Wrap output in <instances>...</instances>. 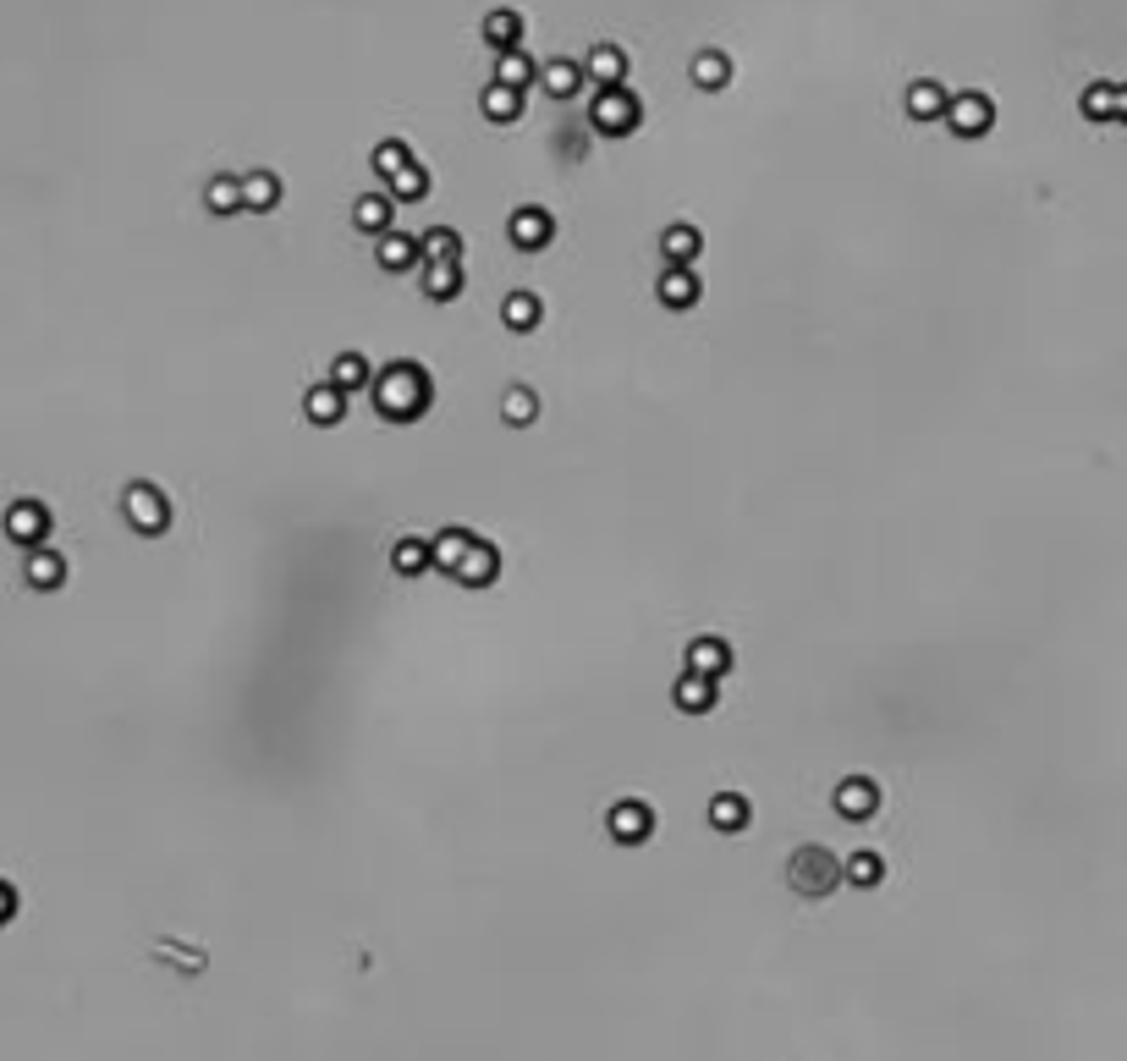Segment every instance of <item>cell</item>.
Returning <instances> with one entry per match:
<instances>
[{"mask_svg": "<svg viewBox=\"0 0 1127 1061\" xmlns=\"http://www.w3.org/2000/svg\"><path fill=\"white\" fill-rule=\"evenodd\" d=\"M671 698H676V710H682V716H705V710H716V677L682 671V682L671 687Z\"/></svg>", "mask_w": 1127, "mask_h": 1061, "instance_id": "obj_11", "label": "cell"}, {"mask_svg": "<svg viewBox=\"0 0 1127 1061\" xmlns=\"http://www.w3.org/2000/svg\"><path fill=\"white\" fill-rule=\"evenodd\" d=\"M588 122H594V132H605V138H628V132L638 127V100L628 94V88H599L594 105H588Z\"/></svg>", "mask_w": 1127, "mask_h": 1061, "instance_id": "obj_4", "label": "cell"}, {"mask_svg": "<svg viewBox=\"0 0 1127 1061\" xmlns=\"http://www.w3.org/2000/svg\"><path fill=\"white\" fill-rule=\"evenodd\" d=\"M506 231H511V242H517V248H529V253H534V248H545V242L556 237V220H550V210L523 204V210H511V226H506Z\"/></svg>", "mask_w": 1127, "mask_h": 1061, "instance_id": "obj_9", "label": "cell"}, {"mask_svg": "<svg viewBox=\"0 0 1127 1061\" xmlns=\"http://www.w3.org/2000/svg\"><path fill=\"white\" fill-rule=\"evenodd\" d=\"M303 413H308L314 424H335V418L346 413V391H341L335 380H325V386H308V396H303Z\"/></svg>", "mask_w": 1127, "mask_h": 1061, "instance_id": "obj_16", "label": "cell"}, {"mask_svg": "<svg viewBox=\"0 0 1127 1061\" xmlns=\"http://www.w3.org/2000/svg\"><path fill=\"white\" fill-rule=\"evenodd\" d=\"M501 319H506V330H534V325L545 319V303H540L534 292H511V298L501 303Z\"/></svg>", "mask_w": 1127, "mask_h": 1061, "instance_id": "obj_24", "label": "cell"}, {"mask_svg": "<svg viewBox=\"0 0 1127 1061\" xmlns=\"http://www.w3.org/2000/svg\"><path fill=\"white\" fill-rule=\"evenodd\" d=\"M599 88H622V77H628V55L617 50V45H594L588 50V66H583Z\"/></svg>", "mask_w": 1127, "mask_h": 1061, "instance_id": "obj_15", "label": "cell"}, {"mask_svg": "<svg viewBox=\"0 0 1127 1061\" xmlns=\"http://www.w3.org/2000/svg\"><path fill=\"white\" fill-rule=\"evenodd\" d=\"M50 528H55V517H50V506H45V501H12V506H7V534H12L17 545L45 551Z\"/></svg>", "mask_w": 1127, "mask_h": 1061, "instance_id": "obj_5", "label": "cell"}, {"mask_svg": "<svg viewBox=\"0 0 1127 1061\" xmlns=\"http://www.w3.org/2000/svg\"><path fill=\"white\" fill-rule=\"evenodd\" d=\"M413 165V154H407V143L402 138H385L380 149H375V170H380V182H391V176H402Z\"/></svg>", "mask_w": 1127, "mask_h": 1061, "instance_id": "obj_38", "label": "cell"}, {"mask_svg": "<svg viewBox=\"0 0 1127 1061\" xmlns=\"http://www.w3.org/2000/svg\"><path fill=\"white\" fill-rule=\"evenodd\" d=\"M847 880H852V886H881V880H886L881 852H852L847 858Z\"/></svg>", "mask_w": 1127, "mask_h": 1061, "instance_id": "obj_39", "label": "cell"}, {"mask_svg": "<svg viewBox=\"0 0 1127 1061\" xmlns=\"http://www.w3.org/2000/svg\"><path fill=\"white\" fill-rule=\"evenodd\" d=\"M330 380L353 396V391H364V386H375V369H369V358L364 352H341V358L330 364Z\"/></svg>", "mask_w": 1127, "mask_h": 1061, "instance_id": "obj_20", "label": "cell"}, {"mask_svg": "<svg viewBox=\"0 0 1127 1061\" xmlns=\"http://www.w3.org/2000/svg\"><path fill=\"white\" fill-rule=\"evenodd\" d=\"M28 583L34 589H61L66 583V561L55 551H28Z\"/></svg>", "mask_w": 1127, "mask_h": 1061, "instance_id": "obj_34", "label": "cell"}, {"mask_svg": "<svg viewBox=\"0 0 1127 1061\" xmlns=\"http://www.w3.org/2000/svg\"><path fill=\"white\" fill-rule=\"evenodd\" d=\"M391 567H396L402 578H418V572H429V567H435V545H423V540H396V551H391Z\"/></svg>", "mask_w": 1127, "mask_h": 1061, "instance_id": "obj_29", "label": "cell"}, {"mask_svg": "<svg viewBox=\"0 0 1127 1061\" xmlns=\"http://www.w3.org/2000/svg\"><path fill=\"white\" fill-rule=\"evenodd\" d=\"M501 418H506V424H517V429L534 424V418H540V396H534L529 386H511V391L501 396Z\"/></svg>", "mask_w": 1127, "mask_h": 1061, "instance_id": "obj_35", "label": "cell"}, {"mask_svg": "<svg viewBox=\"0 0 1127 1061\" xmlns=\"http://www.w3.org/2000/svg\"><path fill=\"white\" fill-rule=\"evenodd\" d=\"M996 122V105L985 94H951V111H946V127L958 138H985Z\"/></svg>", "mask_w": 1127, "mask_h": 1061, "instance_id": "obj_6", "label": "cell"}, {"mask_svg": "<svg viewBox=\"0 0 1127 1061\" xmlns=\"http://www.w3.org/2000/svg\"><path fill=\"white\" fill-rule=\"evenodd\" d=\"M946 111H951V94H946L940 83L919 77V83L908 88V116H913V122H946Z\"/></svg>", "mask_w": 1127, "mask_h": 1061, "instance_id": "obj_12", "label": "cell"}, {"mask_svg": "<svg viewBox=\"0 0 1127 1061\" xmlns=\"http://www.w3.org/2000/svg\"><path fill=\"white\" fill-rule=\"evenodd\" d=\"M423 292L435 303H452L463 292V264H423Z\"/></svg>", "mask_w": 1127, "mask_h": 1061, "instance_id": "obj_30", "label": "cell"}, {"mask_svg": "<svg viewBox=\"0 0 1127 1061\" xmlns=\"http://www.w3.org/2000/svg\"><path fill=\"white\" fill-rule=\"evenodd\" d=\"M385 193H391L396 204H413V199H423V193H429V170H423V165H407L402 176H391V182H385Z\"/></svg>", "mask_w": 1127, "mask_h": 1061, "instance_id": "obj_37", "label": "cell"}, {"mask_svg": "<svg viewBox=\"0 0 1127 1061\" xmlns=\"http://www.w3.org/2000/svg\"><path fill=\"white\" fill-rule=\"evenodd\" d=\"M495 572H501V551L479 540V545L468 551V561L457 567V583H463V589H484V583H495Z\"/></svg>", "mask_w": 1127, "mask_h": 1061, "instance_id": "obj_14", "label": "cell"}, {"mask_svg": "<svg viewBox=\"0 0 1127 1061\" xmlns=\"http://www.w3.org/2000/svg\"><path fill=\"white\" fill-rule=\"evenodd\" d=\"M660 303L666 308H693V303H699V276H693V270H666L660 276Z\"/></svg>", "mask_w": 1127, "mask_h": 1061, "instance_id": "obj_27", "label": "cell"}, {"mask_svg": "<svg viewBox=\"0 0 1127 1061\" xmlns=\"http://www.w3.org/2000/svg\"><path fill=\"white\" fill-rule=\"evenodd\" d=\"M204 204H210L215 215H237V210H248V204H242V176H215V182L204 188Z\"/></svg>", "mask_w": 1127, "mask_h": 1061, "instance_id": "obj_33", "label": "cell"}, {"mask_svg": "<svg viewBox=\"0 0 1127 1061\" xmlns=\"http://www.w3.org/2000/svg\"><path fill=\"white\" fill-rule=\"evenodd\" d=\"M391 204H396L391 193H364V199L353 204V226H358V231L385 237V231H391Z\"/></svg>", "mask_w": 1127, "mask_h": 1061, "instance_id": "obj_18", "label": "cell"}, {"mask_svg": "<svg viewBox=\"0 0 1127 1061\" xmlns=\"http://www.w3.org/2000/svg\"><path fill=\"white\" fill-rule=\"evenodd\" d=\"M881 809V781H870V775H847L841 786H836V814H847V820H870Z\"/></svg>", "mask_w": 1127, "mask_h": 1061, "instance_id": "obj_8", "label": "cell"}, {"mask_svg": "<svg viewBox=\"0 0 1127 1061\" xmlns=\"http://www.w3.org/2000/svg\"><path fill=\"white\" fill-rule=\"evenodd\" d=\"M787 869H793V892H803V897L836 892V880L847 874V863H836V852H825V847H798Z\"/></svg>", "mask_w": 1127, "mask_h": 1061, "instance_id": "obj_2", "label": "cell"}, {"mask_svg": "<svg viewBox=\"0 0 1127 1061\" xmlns=\"http://www.w3.org/2000/svg\"><path fill=\"white\" fill-rule=\"evenodd\" d=\"M484 116L501 122V127L517 122V116H523V94H517V88H506V83H490V88H484Z\"/></svg>", "mask_w": 1127, "mask_h": 1061, "instance_id": "obj_32", "label": "cell"}, {"mask_svg": "<svg viewBox=\"0 0 1127 1061\" xmlns=\"http://www.w3.org/2000/svg\"><path fill=\"white\" fill-rule=\"evenodd\" d=\"M605 825H611V836L622 847H638V842L655 836V809L649 804H617L611 814H605Z\"/></svg>", "mask_w": 1127, "mask_h": 1061, "instance_id": "obj_7", "label": "cell"}, {"mask_svg": "<svg viewBox=\"0 0 1127 1061\" xmlns=\"http://www.w3.org/2000/svg\"><path fill=\"white\" fill-rule=\"evenodd\" d=\"M242 204L258 210V215L276 210V204H281V176H276V170H253V176H242Z\"/></svg>", "mask_w": 1127, "mask_h": 1061, "instance_id": "obj_17", "label": "cell"}, {"mask_svg": "<svg viewBox=\"0 0 1127 1061\" xmlns=\"http://www.w3.org/2000/svg\"><path fill=\"white\" fill-rule=\"evenodd\" d=\"M540 77V66L529 61V50H506L501 61H495V83H506V88H517V94H523V88Z\"/></svg>", "mask_w": 1127, "mask_h": 1061, "instance_id": "obj_28", "label": "cell"}, {"mask_svg": "<svg viewBox=\"0 0 1127 1061\" xmlns=\"http://www.w3.org/2000/svg\"><path fill=\"white\" fill-rule=\"evenodd\" d=\"M375 258H380V270H413V264L423 258V248H418L413 237H402V231H385Z\"/></svg>", "mask_w": 1127, "mask_h": 1061, "instance_id": "obj_22", "label": "cell"}, {"mask_svg": "<svg viewBox=\"0 0 1127 1061\" xmlns=\"http://www.w3.org/2000/svg\"><path fill=\"white\" fill-rule=\"evenodd\" d=\"M748 814H754V809H748L743 792H721V798L710 804V825H716L721 836H737V831L748 825Z\"/></svg>", "mask_w": 1127, "mask_h": 1061, "instance_id": "obj_19", "label": "cell"}, {"mask_svg": "<svg viewBox=\"0 0 1127 1061\" xmlns=\"http://www.w3.org/2000/svg\"><path fill=\"white\" fill-rule=\"evenodd\" d=\"M473 545H479V540L468 534V528H441V540H435V567H446V572L457 578V567L468 561Z\"/></svg>", "mask_w": 1127, "mask_h": 1061, "instance_id": "obj_23", "label": "cell"}, {"mask_svg": "<svg viewBox=\"0 0 1127 1061\" xmlns=\"http://www.w3.org/2000/svg\"><path fill=\"white\" fill-rule=\"evenodd\" d=\"M693 83L716 94V88H726V83H732V61H726L721 50H699V55H693Z\"/></svg>", "mask_w": 1127, "mask_h": 1061, "instance_id": "obj_31", "label": "cell"}, {"mask_svg": "<svg viewBox=\"0 0 1127 1061\" xmlns=\"http://www.w3.org/2000/svg\"><path fill=\"white\" fill-rule=\"evenodd\" d=\"M122 511H127V522L138 528V534H149V540L170 528V501H165L149 479H132V484L122 490Z\"/></svg>", "mask_w": 1127, "mask_h": 1061, "instance_id": "obj_3", "label": "cell"}, {"mask_svg": "<svg viewBox=\"0 0 1127 1061\" xmlns=\"http://www.w3.org/2000/svg\"><path fill=\"white\" fill-rule=\"evenodd\" d=\"M484 39L506 55V50H523V17L517 12H490L484 17Z\"/></svg>", "mask_w": 1127, "mask_h": 1061, "instance_id": "obj_25", "label": "cell"}, {"mask_svg": "<svg viewBox=\"0 0 1127 1061\" xmlns=\"http://www.w3.org/2000/svg\"><path fill=\"white\" fill-rule=\"evenodd\" d=\"M1116 122H1127V83L1116 88Z\"/></svg>", "mask_w": 1127, "mask_h": 1061, "instance_id": "obj_40", "label": "cell"}, {"mask_svg": "<svg viewBox=\"0 0 1127 1061\" xmlns=\"http://www.w3.org/2000/svg\"><path fill=\"white\" fill-rule=\"evenodd\" d=\"M687 671H699V677H726L732 671V649H726V639H693L687 644Z\"/></svg>", "mask_w": 1127, "mask_h": 1061, "instance_id": "obj_13", "label": "cell"}, {"mask_svg": "<svg viewBox=\"0 0 1127 1061\" xmlns=\"http://www.w3.org/2000/svg\"><path fill=\"white\" fill-rule=\"evenodd\" d=\"M418 248H423V264H457V258H463V237H457L452 226L423 231V237H418Z\"/></svg>", "mask_w": 1127, "mask_h": 1061, "instance_id": "obj_26", "label": "cell"}, {"mask_svg": "<svg viewBox=\"0 0 1127 1061\" xmlns=\"http://www.w3.org/2000/svg\"><path fill=\"white\" fill-rule=\"evenodd\" d=\"M369 391H375L380 418H391V424L418 418V413L429 407V396H435V386H429V375H423L418 364H391V369H380Z\"/></svg>", "mask_w": 1127, "mask_h": 1061, "instance_id": "obj_1", "label": "cell"}, {"mask_svg": "<svg viewBox=\"0 0 1127 1061\" xmlns=\"http://www.w3.org/2000/svg\"><path fill=\"white\" fill-rule=\"evenodd\" d=\"M583 66H572V61H550V66H540V83H545V94L550 100H572L578 88H583Z\"/></svg>", "mask_w": 1127, "mask_h": 1061, "instance_id": "obj_21", "label": "cell"}, {"mask_svg": "<svg viewBox=\"0 0 1127 1061\" xmlns=\"http://www.w3.org/2000/svg\"><path fill=\"white\" fill-rule=\"evenodd\" d=\"M660 253H666V264H671V270H693V258L705 253V237H699V226H687V220L666 226V237H660Z\"/></svg>", "mask_w": 1127, "mask_h": 1061, "instance_id": "obj_10", "label": "cell"}, {"mask_svg": "<svg viewBox=\"0 0 1127 1061\" xmlns=\"http://www.w3.org/2000/svg\"><path fill=\"white\" fill-rule=\"evenodd\" d=\"M1078 105L1089 122H1116V83H1089Z\"/></svg>", "mask_w": 1127, "mask_h": 1061, "instance_id": "obj_36", "label": "cell"}]
</instances>
